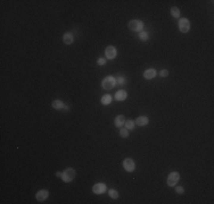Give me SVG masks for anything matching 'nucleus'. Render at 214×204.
Returning a JSON list of instances; mask_svg holds the SVG:
<instances>
[{
	"label": "nucleus",
	"instance_id": "5",
	"mask_svg": "<svg viewBox=\"0 0 214 204\" xmlns=\"http://www.w3.org/2000/svg\"><path fill=\"white\" fill-rule=\"evenodd\" d=\"M178 25H179L180 32L182 33H188L189 30H190V22L187 18H180Z\"/></svg>",
	"mask_w": 214,
	"mask_h": 204
},
{
	"label": "nucleus",
	"instance_id": "12",
	"mask_svg": "<svg viewBox=\"0 0 214 204\" xmlns=\"http://www.w3.org/2000/svg\"><path fill=\"white\" fill-rule=\"evenodd\" d=\"M148 118L146 117V116H140V117H138L135 121V124L138 125V126H146L147 124H148Z\"/></svg>",
	"mask_w": 214,
	"mask_h": 204
},
{
	"label": "nucleus",
	"instance_id": "16",
	"mask_svg": "<svg viewBox=\"0 0 214 204\" xmlns=\"http://www.w3.org/2000/svg\"><path fill=\"white\" fill-rule=\"evenodd\" d=\"M110 102H112V95H110V94L103 95V98H101V103H103L104 106H108V104H110Z\"/></svg>",
	"mask_w": 214,
	"mask_h": 204
},
{
	"label": "nucleus",
	"instance_id": "8",
	"mask_svg": "<svg viewBox=\"0 0 214 204\" xmlns=\"http://www.w3.org/2000/svg\"><path fill=\"white\" fill-rule=\"evenodd\" d=\"M106 189H107V187H106L104 183H97L92 187V192L95 194H103V193L106 192Z\"/></svg>",
	"mask_w": 214,
	"mask_h": 204
},
{
	"label": "nucleus",
	"instance_id": "10",
	"mask_svg": "<svg viewBox=\"0 0 214 204\" xmlns=\"http://www.w3.org/2000/svg\"><path fill=\"white\" fill-rule=\"evenodd\" d=\"M114 124H115V126L118 128H121L123 126L124 124H125V117L123 115H118L115 117V119H114Z\"/></svg>",
	"mask_w": 214,
	"mask_h": 204
},
{
	"label": "nucleus",
	"instance_id": "25",
	"mask_svg": "<svg viewBox=\"0 0 214 204\" xmlns=\"http://www.w3.org/2000/svg\"><path fill=\"white\" fill-rule=\"evenodd\" d=\"M105 63H106V58H99L97 60L98 66H103V65H105Z\"/></svg>",
	"mask_w": 214,
	"mask_h": 204
},
{
	"label": "nucleus",
	"instance_id": "15",
	"mask_svg": "<svg viewBox=\"0 0 214 204\" xmlns=\"http://www.w3.org/2000/svg\"><path fill=\"white\" fill-rule=\"evenodd\" d=\"M51 106L54 109H56V110H62V109H64L65 104L64 102L62 101V100H54L51 102Z\"/></svg>",
	"mask_w": 214,
	"mask_h": 204
},
{
	"label": "nucleus",
	"instance_id": "17",
	"mask_svg": "<svg viewBox=\"0 0 214 204\" xmlns=\"http://www.w3.org/2000/svg\"><path fill=\"white\" fill-rule=\"evenodd\" d=\"M170 12H171V15H172L174 18H179V17H180V13H181V12H180V9H179L178 7H172Z\"/></svg>",
	"mask_w": 214,
	"mask_h": 204
},
{
	"label": "nucleus",
	"instance_id": "23",
	"mask_svg": "<svg viewBox=\"0 0 214 204\" xmlns=\"http://www.w3.org/2000/svg\"><path fill=\"white\" fill-rule=\"evenodd\" d=\"M175 192H176L178 194H183V193H185V188H183L182 186H178V187H175Z\"/></svg>",
	"mask_w": 214,
	"mask_h": 204
},
{
	"label": "nucleus",
	"instance_id": "20",
	"mask_svg": "<svg viewBox=\"0 0 214 204\" xmlns=\"http://www.w3.org/2000/svg\"><path fill=\"white\" fill-rule=\"evenodd\" d=\"M125 128H126V129H135V121L126 120L125 121Z\"/></svg>",
	"mask_w": 214,
	"mask_h": 204
},
{
	"label": "nucleus",
	"instance_id": "14",
	"mask_svg": "<svg viewBox=\"0 0 214 204\" xmlns=\"http://www.w3.org/2000/svg\"><path fill=\"white\" fill-rule=\"evenodd\" d=\"M126 96H128V93L124 90H118L116 92V94H115V99L117 101H123V100L126 99Z\"/></svg>",
	"mask_w": 214,
	"mask_h": 204
},
{
	"label": "nucleus",
	"instance_id": "22",
	"mask_svg": "<svg viewBox=\"0 0 214 204\" xmlns=\"http://www.w3.org/2000/svg\"><path fill=\"white\" fill-rule=\"evenodd\" d=\"M139 36H140V40H143V41H147V40H148V33L145 32V31H141Z\"/></svg>",
	"mask_w": 214,
	"mask_h": 204
},
{
	"label": "nucleus",
	"instance_id": "3",
	"mask_svg": "<svg viewBox=\"0 0 214 204\" xmlns=\"http://www.w3.org/2000/svg\"><path fill=\"white\" fill-rule=\"evenodd\" d=\"M116 85V82H115V77L113 76H107L106 78H104V81H103V83H101V86H103V89L104 90H107V91H110L112 90L114 86Z\"/></svg>",
	"mask_w": 214,
	"mask_h": 204
},
{
	"label": "nucleus",
	"instance_id": "26",
	"mask_svg": "<svg viewBox=\"0 0 214 204\" xmlns=\"http://www.w3.org/2000/svg\"><path fill=\"white\" fill-rule=\"evenodd\" d=\"M56 176H57V177H59V178H62V172L57 171V172H56Z\"/></svg>",
	"mask_w": 214,
	"mask_h": 204
},
{
	"label": "nucleus",
	"instance_id": "21",
	"mask_svg": "<svg viewBox=\"0 0 214 204\" xmlns=\"http://www.w3.org/2000/svg\"><path fill=\"white\" fill-rule=\"evenodd\" d=\"M120 135L124 137V138H126L128 136H129V129H126V128H121L120 129Z\"/></svg>",
	"mask_w": 214,
	"mask_h": 204
},
{
	"label": "nucleus",
	"instance_id": "13",
	"mask_svg": "<svg viewBox=\"0 0 214 204\" xmlns=\"http://www.w3.org/2000/svg\"><path fill=\"white\" fill-rule=\"evenodd\" d=\"M63 41H64L65 44H72L73 43V41H74V36H73V34L70 32L65 33L64 35H63Z\"/></svg>",
	"mask_w": 214,
	"mask_h": 204
},
{
	"label": "nucleus",
	"instance_id": "27",
	"mask_svg": "<svg viewBox=\"0 0 214 204\" xmlns=\"http://www.w3.org/2000/svg\"><path fill=\"white\" fill-rule=\"evenodd\" d=\"M68 109H70V107H68V106H65V107H64V110H68Z\"/></svg>",
	"mask_w": 214,
	"mask_h": 204
},
{
	"label": "nucleus",
	"instance_id": "2",
	"mask_svg": "<svg viewBox=\"0 0 214 204\" xmlns=\"http://www.w3.org/2000/svg\"><path fill=\"white\" fill-rule=\"evenodd\" d=\"M129 28L131 31H135V32H141L143 28V23L141 20H139V19H132V20H130L129 24Z\"/></svg>",
	"mask_w": 214,
	"mask_h": 204
},
{
	"label": "nucleus",
	"instance_id": "1",
	"mask_svg": "<svg viewBox=\"0 0 214 204\" xmlns=\"http://www.w3.org/2000/svg\"><path fill=\"white\" fill-rule=\"evenodd\" d=\"M75 175L76 173H75V170L73 168H67L62 172V179L64 180L65 183H70L75 178Z\"/></svg>",
	"mask_w": 214,
	"mask_h": 204
},
{
	"label": "nucleus",
	"instance_id": "4",
	"mask_svg": "<svg viewBox=\"0 0 214 204\" xmlns=\"http://www.w3.org/2000/svg\"><path fill=\"white\" fill-rule=\"evenodd\" d=\"M179 179H180V175H179V172L176 171H173L171 172L169 175V177H168V186L170 187H173L178 184V181H179Z\"/></svg>",
	"mask_w": 214,
	"mask_h": 204
},
{
	"label": "nucleus",
	"instance_id": "11",
	"mask_svg": "<svg viewBox=\"0 0 214 204\" xmlns=\"http://www.w3.org/2000/svg\"><path fill=\"white\" fill-rule=\"evenodd\" d=\"M156 76V70L154 68H149V69H146L143 71V77L146 79H153Z\"/></svg>",
	"mask_w": 214,
	"mask_h": 204
},
{
	"label": "nucleus",
	"instance_id": "6",
	"mask_svg": "<svg viewBox=\"0 0 214 204\" xmlns=\"http://www.w3.org/2000/svg\"><path fill=\"white\" fill-rule=\"evenodd\" d=\"M117 55V50L115 47H113V45H108L106 49H105V57L106 59H108V60H113L114 58L116 57Z\"/></svg>",
	"mask_w": 214,
	"mask_h": 204
},
{
	"label": "nucleus",
	"instance_id": "24",
	"mask_svg": "<svg viewBox=\"0 0 214 204\" xmlns=\"http://www.w3.org/2000/svg\"><path fill=\"white\" fill-rule=\"evenodd\" d=\"M160 75H161V77H166L168 75H169V70H168V69H162L161 71H160Z\"/></svg>",
	"mask_w": 214,
	"mask_h": 204
},
{
	"label": "nucleus",
	"instance_id": "9",
	"mask_svg": "<svg viewBox=\"0 0 214 204\" xmlns=\"http://www.w3.org/2000/svg\"><path fill=\"white\" fill-rule=\"evenodd\" d=\"M49 196V192L47 191V189H40L37 194H35V198H37V201H39V202H43L46 201L47 198Z\"/></svg>",
	"mask_w": 214,
	"mask_h": 204
},
{
	"label": "nucleus",
	"instance_id": "19",
	"mask_svg": "<svg viewBox=\"0 0 214 204\" xmlns=\"http://www.w3.org/2000/svg\"><path fill=\"white\" fill-rule=\"evenodd\" d=\"M115 82H116V85L122 86V85L125 84V78H124L123 76H117L116 78H115Z\"/></svg>",
	"mask_w": 214,
	"mask_h": 204
},
{
	"label": "nucleus",
	"instance_id": "18",
	"mask_svg": "<svg viewBox=\"0 0 214 204\" xmlns=\"http://www.w3.org/2000/svg\"><path fill=\"white\" fill-rule=\"evenodd\" d=\"M108 195H110L112 198L116 200V198H118V192H117L116 189H113V188H110V189H108Z\"/></svg>",
	"mask_w": 214,
	"mask_h": 204
},
{
	"label": "nucleus",
	"instance_id": "7",
	"mask_svg": "<svg viewBox=\"0 0 214 204\" xmlns=\"http://www.w3.org/2000/svg\"><path fill=\"white\" fill-rule=\"evenodd\" d=\"M123 168H124V170H126L128 172H132L135 169H136V163H135V161L132 159H125V160H123Z\"/></svg>",
	"mask_w": 214,
	"mask_h": 204
}]
</instances>
